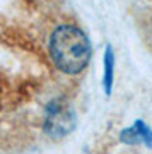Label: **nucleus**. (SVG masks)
Here are the masks:
<instances>
[{"mask_svg": "<svg viewBox=\"0 0 152 154\" xmlns=\"http://www.w3.org/2000/svg\"><path fill=\"white\" fill-rule=\"evenodd\" d=\"M77 125V115L74 106L63 98L50 101L44 110V132L51 139H63Z\"/></svg>", "mask_w": 152, "mask_h": 154, "instance_id": "f03ea898", "label": "nucleus"}, {"mask_svg": "<svg viewBox=\"0 0 152 154\" xmlns=\"http://www.w3.org/2000/svg\"><path fill=\"white\" fill-rule=\"evenodd\" d=\"M113 74H114V55H113L111 46H108L106 51H104V79H103L106 94L111 93V86H113Z\"/></svg>", "mask_w": 152, "mask_h": 154, "instance_id": "7ed1b4c3", "label": "nucleus"}, {"mask_svg": "<svg viewBox=\"0 0 152 154\" xmlns=\"http://www.w3.org/2000/svg\"><path fill=\"white\" fill-rule=\"evenodd\" d=\"M50 55L56 69L63 74H79L91 58L89 38L75 26H58L50 38Z\"/></svg>", "mask_w": 152, "mask_h": 154, "instance_id": "f257e3e1", "label": "nucleus"}]
</instances>
